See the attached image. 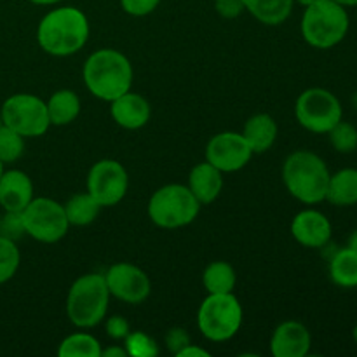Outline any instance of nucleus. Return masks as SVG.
<instances>
[{
  "mask_svg": "<svg viewBox=\"0 0 357 357\" xmlns=\"http://www.w3.org/2000/svg\"><path fill=\"white\" fill-rule=\"evenodd\" d=\"M89 38V21L77 7H58L45 14L37 28L42 51L56 58L79 52Z\"/></svg>",
  "mask_w": 357,
  "mask_h": 357,
  "instance_id": "obj_1",
  "label": "nucleus"
},
{
  "mask_svg": "<svg viewBox=\"0 0 357 357\" xmlns=\"http://www.w3.org/2000/svg\"><path fill=\"white\" fill-rule=\"evenodd\" d=\"M132 65L121 51L98 49L84 63V84L93 96L103 101H114L131 91Z\"/></svg>",
  "mask_w": 357,
  "mask_h": 357,
  "instance_id": "obj_2",
  "label": "nucleus"
},
{
  "mask_svg": "<svg viewBox=\"0 0 357 357\" xmlns=\"http://www.w3.org/2000/svg\"><path fill=\"white\" fill-rule=\"evenodd\" d=\"M330 169L317 153L296 150L282 164L284 187L296 201L303 204H319L326 201Z\"/></svg>",
  "mask_w": 357,
  "mask_h": 357,
  "instance_id": "obj_3",
  "label": "nucleus"
},
{
  "mask_svg": "<svg viewBox=\"0 0 357 357\" xmlns=\"http://www.w3.org/2000/svg\"><path fill=\"white\" fill-rule=\"evenodd\" d=\"M351 17L347 9L335 0H317L305 7L302 24V37L310 47L331 49L340 44L349 33Z\"/></svg>",
  "mask_w": 357,
  "mask_h": 357,
  "instance_id": "obj_4",
  "label": "nucleus"
},
{
  "mask_svg": "<svg viewBox=\"0 0 357 357\" xmlns=\"http://www.w3.org/2000/svg\"><path fill=\"white\" fill-rule=\"evenodd\" d=\"M108 300L105 274L80 275L66 295V316L77 328H94L107 316Z\"/></svg>",
  "mask_w": 357,
  "mask_h": 357,
  "instance_id": "obj_5",
  "label": "nucleus"
},
{
  "mask_svg": "<svg viewBox=\"0 0 357 357\" xmlns=\"http://www.w3.org/2000/svg\"><path fill=\"white\" fill-rule=\"evenodd\" d=\"M201 206L187 185L169 183L152 194L149 201V216L160 229H181L197 218Z\"/></svg>",
  "mask_w": 357,
  "mask_h": 357,
  "instance_id": "obj_6",
  "label": "nucleus"
},
{
  "mask_svg": "<svg viewBox=\"0 0 357 357\" xmlns=\"http://www.w3.org/2000/svg\"><path fill=\"white\" fill-rule=\"evenodd\" d=\"M243 324V307L234 293L208 295L197 312L202 337L211 342H227L236 337Z\"/></svg>",
  "mask_w": 357,
  "mask_h": 357,
  "instance_id": "obj_7",
  "label": "nucleus"
},
{
  "mask_svg": "<svg viewBox=\"0 0 357 357\" xmlns=\"http://www.w3.org/2000/svg\"><path fill=\"white\" fill-rule=\"evenodd\" d=\"M298 124L314 135H328L344 119V108L337 94L324 87H309L295 103Z\"/></svg>",
  "mask_w": 357,
  "mask_h": 357,
  "instance_id": "obj_8",
  "label": "nucleus"
},
{
  "mask_svg": "<svg viewBox=\"0 0 357 357\" xmlns=\"http://www.w3.org/2000/svg\"><path fill=\"white\" fill-rule=\"evenodd\" d=\"M2 124L20 132L23 138H38L51 128L47 105L35 94L17 93L7 98L0 108Z\"/></svg>",
  "mask_w": 357,
  "mask_h": 357,
  "instance_id": "obj_9",
  "label": "nucleus"
},
{
  "mask_svg": "<svg viewBox=\"0 0 357 357\" xmlns=\"http://www.w3.org/2000/svg\"><path fill=\"white\" fill-rule=\"evenodd\" d=\"M24 232L31 239L44 244H54L68 234L70 223L65 206L49 197H33L21 211Z\"/></svg>",
  "mask_w": 357,
  "mask_h": 357,
  "instance_id": "obj_10",
  "label": "nucleus"
},
{
  "mask_svg": "<svg viewBox=\"0 0 357 357\" xmlns=\"http://www.w3.org/2000/svg\"><path fill=\"white\" fill-rule=\"evenodd\" d=\"M128 171L114 159L98 160L87 174V192L101 208L117 206L128 194Z\"/></svg>",
  "mask_w": 357,
  "mask_h": 357,
  "instance_id": "obj_11",
  "label": "nucleus"
},
{
  "mask_svg": "<svg viewBox=\"0 0 357 357\" xmlns=\"http://www.w3.org/2000/svg\"><path fill=\"white\" fill-rule=\"evenodd\" d=\"M253 155V150L243 132H220L213 136L206 146V160L222 173L241 171L250 164Z\"/></svg>",
  "mask_w": 357,
  "mask_h": 357,
  "instance_id": "obj_12",
  "label": "nucleus"
},
{
  "mask_svg": "<svg viewBox=\"0 0 357 357\" xmlns=\"http://www.w3.org/2000/svg\"><path fill=\"white\" fill-rule=\"evenodd\" d=\"M105 281L110 295L129 305L143 303L152 291V282L145 271L126 261L112 265L105 274Z\"/></svg>",
  "mask_w": 357,
  "mask_h": 357,
  "instance_id": "obj_13",
  "label": "nucleus"
},
{
  "mask_svg": "<svg viewBox=\"0 0 357 357\" xmlns=\"http://www.w3.org/2000/svg\"><path fill=\"white\" fill-rule=\"evenodd\" d=\"M333 234L330 218L317 209H303L293 218L291 236L300 246L309 250H323Z\"/></svg>",
  "mask_w": 357,
  "mask_h": 357,
  "instance_id": "obj_14",
  "label": "nucleus"
},
{
  "mask_svg": "<svg viewBox=\"0 0 357 357\" xmlns=\"http://www.w3.org/2000/svg\"><path fill=\"white\" fill-rule=\"evenodd\" d=\"M310 347V331L298 321H284L272 333L271 354L274 357H305Z\"/></svg>",
  "mask_w": 357,
  "mask_h": 357,
  "instance_id": "obj_15",
  "label": "nucleus"
},
{
  "mask_svg": "<svg viewBox=\"0 0 357 357\" xmlns=\"http://www.w3.org/2000/svg\"><path fill=\"white\" fill-rule=\"evenodd\" d=\"M33 199V183L24 171H3L0 176V208L21 213Z\"/></svg>",
  "mask_w": 357,
  "mask_h": 357,
  "instance_id": "obj_16",
  "label": "nucleus"
},
{
  "mask_svg": "<svg viewBox=\"0 0 357 357\" xmlns=\"http://www.w3.org/2000/svg\"><path fill=\"white\" fill-rule=\"evenodd\" d=\"M110 114L115 124L129 129V131L143 128L150 121V115H152V108H150L149 101L142 94L131 93V91L115 98L114 101H110Z\"/></svg>",
  "mask_w": 357,
  "mask_h": 357,
  "instance_id": "obj_17",
  "label": "nucleus"
},
{
  "mask_svg": "<svg viewBox=\"0 0 357 357\" xmlns=\"http://www.w3.org/2000/svg\"><path fill=\"white\" fill-rule=\"evenodd\" d=\"M187 187L201 204H211L223 188V173L206 160L192 167Z\"/></svg>",
  "mask_w": 357,
  "mask_h": 357,
  "instance_id": "obj_18",
  "label": "nucleus"
},
{
  "mask_svg": "<svg viewBox=\"0 0 357 357\" xmlns=\"http://www.w3.org/2000/svg\"><path fill=\"white\" fill-rule=\"evenodd\" d=\"M278 122L268 114H257L244 124L243 136L250 143L253 153H265L274 146L278 139Z\"/></svg>",
  "mask_w": 357,
  "mask_h": 357,
  "instance_id": "obj_19",
  "label": "nucleus"
},
{
  "mask_svg": "<svg viewBox=\"0 0 357 357\" xmlns=\"http://www.w3.org/2000/svg\"><path fill=\"white\" fill-rule=\"evenodd\" d=\"M326 201L338 208H351L357 204V169L344 167L330 176Z\"/></svg>",
  "mask_w": 357,
  "mask_h": 357,
  "instance_id": "obj_20",
  "label": "nucleus"
},
{
  "mask_svg": "<svg viewBox=\"0 0 357 357\" xmlns=\"http://www.w3.org/2000/svg\"><path fill=\"white\" fill-rule=\"evenodd\" d=\"M51 126H68L79 117L80 98L72 89H59L45 101Z\"/></svg>",
  "mask_w": 357,
  "mask_h": 357,
  "instance_id": "obj_21",
  "label": "nucleus"
},
{
  "mask_svg": "<svg viewBox=\"0 0 357 357\" xmlns=\"http://www.w3.org/2000/svg\"><path fill=\"white\" fill-rule=\"evenodd\" d=\"M330 278L338 288H357V251L344 246L330 257Z\"/></svg>",
  "mask_w": 357,
  "mask_h": 357,
  "instance_id": "obj_22",
  "label": "nucleus"
},
{
  "mask_svg": "<svg viewBox=\"0 0 357 357\" xmlns=\"http://www.w3.org/2000/svg\"><path fill=\"white\" fill-rule=\"evenodd\" d=\"M255 20L267 26H278L289 17L295 0H243Z\"/></svg>",
  "mask_w": 357,
  "mask_h": 357,
  "instance_id": "obj_23",
  "label": "nucleus"
},
{
  "mask_svg": "<svg viewBox=\"0 0 357 357\" xmlns=\"http://www.w3.org/2000/svg\"><path fill=\"white\" fill-rule=\"evenodd\" d=\"M237 282V274L234 267L227 261H213L206 267L202 274V284L209 295H220V293H234Z\"/></svg>",
  "mask_w": 357,
  "mask_h": 357,
  "instance_id": "obj_24",
  "label": "nucleus"
},
{
  "mask_svg": "<svg viewBox=\"0 0 357 357\" xmlns=\"http://www.w3.org/2000/svg\"><path fill=\"white\" fill-rule=\"evenodd\" d=\"M65 213L68 218L70 225L75 227H86L91 225L94 220L98 218L101 211V206L98 204L96 199L86 192V194H75L66 201Z\"/></svg>",
  "mask_w": 357,
  "mask_h": 357,
  "instance_id": "obj_25",
  "label": "nucleus"
},
{
  "mask_svg": "<svg viewBox=\"0 0 357 357\" xmlns=\"http://www.w3.org/2000/svg\"><path fill=\"white\" fill-rule=\"evenodd\" d=\"M59 357H101V344L89 333H72L59 344Z\"/></svg>",
  "mask_w": 357,
  "mask_h": 357,
  "instance_id": "obj_26",
  "label": "nucleus"
},
{
  "mask_svg": "<svg viewBox=\"0 0 357 357\" xmlns=\"http://www.w3.org/2000/svg\"><path fill=\"white\" fill-rule=\"evenodd\" d=\"M21 264V253L16 243L0 236V284L16 275Z\"/></svg>",
  "mask_w": 357,
  "mask_h": 357,
  "instance_id": "obj_27",
  "label": "nucleus"
},
{
  "mask_svg": "<svg viewBox=\"0 0 357 357\" xmlns=\"http://www.w3.org/2000/svg\"><path fill=\"white\" fill-rule=\"evenodd\" d=\"M330 143L338 153H352L357 150V128L342 119L330 132Z\"/></svg>",
  "mask_w": 357,
  "mask_h": 357,
  "instance_id": "obj_28",
  "label": "nucleus"
},
{
  "mask_svg": "<svg viewBox=\"0 0 357 357\" xmlns=\"http://www.w3.org/2000/svg\"><path fill=\"white\" fill-rule=\"evenodd\" d=\"M24 152V138L14 129L0 126V160L3 164L16 162Z\"/></svg>",
  "mask_w": 357,
  "mask_h": 357,
  "instance_id": "obj_29",
  "label": "nucleus"
},
{
  "mask_svg": "<svg viewBox=\"0 0 357 357\" xmlns=\"http://www.w3.org/2000/svg\"><path fill=\"white\" fill-rule=\"evenodd\" d=\"M126 342V352L131 357H155L159 356V345L143 331H129Z\"/></svg>",
  "mask_w": 357,
  "mask_h": 357,
  "instance_id": "obj_30",
  "label": "nucleus"
},
{
  "mask_svg": "<svg viewBox=\"0 0 357 357\" xmlns=\"http://www.w3.org/2000/svg\"><path fill=\"white\" fill-rule=\"evenodd\" d=\"M24 225L23 218H21V213L14 211H6L2 215V220H0V236L7 237V239L14 241L16 243L17 239L24 236Z\"/></svg>",
  "mask_w": 357,
  "mask_h": 357,
  "instance_id": "obj_31",
  "label": "nucleus"
},
{
  "mask_svg": "<svg viewBox=\"0 0 357 357\" xmlns=\"http://www.w3.org/2000/svg\"><path fill=\"white\" fill-rule=\"evenodd\" d=\"M160 3V0H121L122 9L128 14L136 17L149 16L153 10L157 9V6Z\"/></svg>",
  "mask_w": 357,
  "mask_h": 357,
  "instance_id": "obj_32",
  "label": "nucleus"
},
{
  "mask_svg": "<svg viewBox=\"0 0 357 357\" xmlns=\"http://www.w3.org/2000/svg\"><path fill=\"white\" fill-rule=\"evenodd\" d=\"M188 344H190V335L183 328H171L166 333V347L171 354L176 356Z\"/></svg>",
  "mask_w": 357,
  "mask_h": 357,
  "instance_id": "obj_33",
  "label": "nucleus"
},
{
  "mask_svg": "<svg viewBox=\"0 0 357 357\" xmlns=\"http://www.w3.org/2000/svg\"><path fill=\"white\" fill-rule=\"evenodd\" d=\"M105 330H107V335L112 340H124L129 331H131V328H129L128 319H124L122 316H112L108 317Z\"/></svg>",
  "mask_w": 357,
  "mask_h": 357,
  "instance_id": "obj_34",
  "label": "nucleus"
},
{
  "mask_svg": "<svg viewBox=\"0 0 357 357\" xmlns=\"http://www.w3.org/2000/svg\"><path fill=\"white\" fill-rule=\"evenodd\" d=\"M215 9L220 16L234 20V17H239L246 7L243 0H215Z\"/></svg>",
  "mask_w": 357,
  "mask_h": 357,
  "instance_id": "obj_35",
  "label": "nucleus"
},
{
  "mask_svg": "<svg viewBox=\"0 0 357 357\" xmlns=\"http://www.w3.org/2000/svg\"><path fill=\"white\" fill-rule=\"evenodd\" d=\"M209 356L211 354H209L206 349L197 347V345H192V344H188L187 347L181 349V351L176 354V357H209Z\"/></svg>",
  "mask_w": 357,
  "mask_h": 357,
  "instance_id": "obj_36",
  "label": "nucleus"
},
{
  "mask_svg": "<svg viewBox=\"0 0 357 357\" xmlns=\"http://www.w3.org/2000/svg\"><path fill=\"white\" fill-rule=\"evenodd\" d=\"M128 352H126V347L122 345H112L108 349H101V357H126Z\"/></svg>",
  "mask_w": 357,
  "mask_h": 357,
  "instance_id": "obj_37",
  "label": "nucleus"
},
{
  "mask_svg": "<svg viewBox=\"0 0 357 357\" xmlns=\"http://www.w3.org/2000/svg\"><path fill=\"white\" fill-rule=\"evenodd\" d=\"M345 246L351 248V250L357 251V229H356V230H352L351 236L347 237V244H345Z\"/></svg>",
  "mask_w": 357,
  "mask_h": 357,
  "instance_id": "obj_38",
  "label": "nucleus"
},
{
  "mask_svg": "<svg viewBox=\"0 0 357 357\" xmlns=\"http://www.w3.org/2000/svg\"><path fill=\"white\" fill-rule=\"evenodd\" d=\"M30 2L35 3V6H52V3H58L61 0H30Z\"/></svg>",
  "mask_w": 357,
  "mask_h": 357,
  "instance_id": "obj_39",
  "label": "nucleus"
},
{
  "mask_svg": "<svg viewBox=\"0 0 357 357\" xmlns=\"http://www.w3.org/2000/svg\"><path fill=\"white\" fill-rule=\"evenodd\" d=\"M335 2L344 6L345 9H349V7H357V0H335Z\"/></svg>",
  "mask_w": 357,
  "mask_h": 357,
  "instance_id": "obj_40",
  "label": "nucleus"
},
{
  "mask_svg": "<svg viewBox=\"0 0 357 357\" xmlns=\"http://www.w3.org/2000/svg\"><path fill=\"white\" fill-rule=\"evenodd\" d=\"M295 2H298V3H300V6L307 7V6H310V3L317 2V0H295Z\"/></svg>",
  "mask_w": 357,
  "mask_h": 357,
  "instance_id": "obj_41",
  "label": "nucleus"
},
{
  "mask_svg": "<svg viewBox=\"0 0 357 357\" xmlns=\"http://www.w3.org/2000/svg\"><path fill=\"white\" fill-rule=\"evenodd\" d=\"M351 101H352V107H354V110L357 112V91H356V93H354V94H352Z\"/></svg>",
  "mask_w": 357,
  "mask_h": 357,
  "instance_id": "obj_42",
  "label": "nucleus"
},
{
  "mask_svg": "<svg viewBox=\"0 0 357 357\" xmlns=\"http://www.w3.org/2000/svg\"><path fill=\"white\" fill-rule=\"evenodd\" d=\"M352 338H354V342L357 344V324L354 328H352Z\"/></svg>",
  "mask_w": 357,
  "mask_h": 357,
  "instance_id": "obj_43",
  "label": "nucleus"
},
{
  "mask_svg": "<svg viewBox=\"0 0 357 357\" xmlns=\"http://www.w3.org/2000/svg\"><path fill=\"white\" fill-rule=\"evenodd\" d=\"M2 173H3V162L0 160V176H2Z\"/></svg>",
  "mask_w": 357,
  "mask_h": 357,
  "instance_id": "obj_44",
  "label": "nucleus"
},
{
  "mask_svg": "<svg viewBox=\"0 0 357 357\" xmlns=\"http://www.w3.org/2000/svg\"><path fill=\"white\" fill-rule=\"evenodd\" d=\"M0 126H2V117H0Z\"/></svg>",
  "mask_w": 357,
  "mask_h": 357,
  "instance_id": "obj_45",
  "label": "nucleus"
},
{
  "mask_svg": "<svg viewBox=\"0 0 357 357\" xmlns=\"http://www.w3.org/2000/svg\"><path fill=\"white\" fill-rule=\"evenodd\" d=\"M0 220H2V213H0Z\"/></svg>",
  "mask_w": 357,
  "mask_h": 357,
  "instance_id": "obj_46",
  "label": "nucleus"
}]
</instances>
